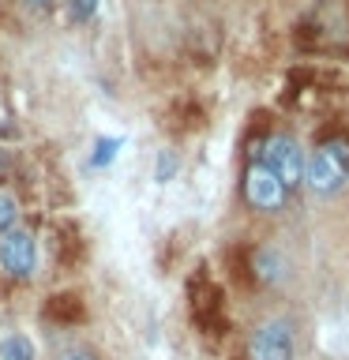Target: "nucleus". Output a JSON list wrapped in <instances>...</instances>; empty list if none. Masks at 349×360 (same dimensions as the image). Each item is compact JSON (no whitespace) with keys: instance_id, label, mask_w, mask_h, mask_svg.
Wrapping results in <instances>:
<instances>
[{"instance_id":"obj_12","label":"nucleus","mask_w":349,"mask_h":360,"mask_svg":"<svg viewBox=\"0 0 349 360\" xmlns=\"http://www.w3.org/2000/svg\"><path fill=\"white\" fill-rule=\"evenodd\" d=\"M56 360H101V356L94 353V349H87V345H75V349H64Z\"/></svg>"},{"instance_id":"obj_6","label":"nucleus","mask_w":349,"mask_h":360,"mask_svg":"<svg viewBox=\"0 0 349 360\" xmlns=\"http://www.w3.org/2000/svg\"><path fill=\"white\" fill-rule=\"evenodd\" d=\"M0 360H38V345L30 342V334L8 330L0 338Z\"/></svg>"},{"instance_id":"obj_3","label":"nucleus","mask_w":349,"mask_h":360,"mask_svg":"<svg viewBox=\"0 0 349 360\" xmlns=\"http://www.w3.org/2000/svg\"><path fill=\"white\" fill-rule=\"evenodd\" d=\"M297 326L286 315L263 319L248 334V360H297Z\"/></svg>"},{"instance_id":"obj_4","label":"nucleus","mask_w":349,"mask_h":360,"mask_svg":"<svg viewBox=\"0 0 349 360\" xmlns=\"http://www.w3.org/2000/svg\"><path fill=\"white\" fill-rule=\"evenodd\" d=\"M0 274L11 281H34L38 278V236L30 229H15L0 233Z\"/></svg>"},{"instance_id":"obj_11","label":"nucleus","mask_w":349,"mask_h":360,"mask_svg":"<svg viewBox=\"0 0 349 360\" xmlns=\"http://www.w3.org/2000/svg\"><path fill=\"white\" fill-rule=\"evenodd\" d=\"M15 225H19V199L8 188H0V233L15 229Z\"/></svg>"},{"instance_id":"obj_5","label":"nucleus","mask_w":349,"mask_h":360,"mask_svg":"<svg viewBox=\"0 0 349 360\" xmlns=\"http://www.w3.org/2000/svg\"><path fill=\"white\" fill-rule=\"evenodd\" d=\"M289 195H293V191L281 184V180L270 173L263 162H255V158L248 162V169H244V202H248L252 210H259V214H278V210H286Z\"/></svg>"},{"instance_id":"obj_1","label":"nucleus","mask_w":349,"mask_h":360,"mask_svg":"<svg viewBox=\"0 0 349 360\" xmlns=\"http://www.w3.org/2000/svg\"><path fill=\"white\" fill-rule=\"evenodd\" d=\"M345 184H349V135H331L304 162V188L319 199H331Z\"/></svg>"},{"instance_id":"obj_8","label":"nucleus","mask_w":349,"mask_h":360,"mask_svg":"<svg viewBox=\"0 0 349 360\" xmlns=\"http://www.w3.org/2000/svg\"><path fill=\"white\" fill-rule=\"evenodd\" d=\"M255 274H259V281H278L281 278V255L274 248H259L255 252Z\"/></svg>"},{"instance_id":"obj_13","label":"nucleus","mask_w":349,"mask_h":360,"mask_svg":"<svg viewBox=\"0 0 349 360\" xmlns=\"http://www.w3.org/2000/svg\"><path fill=\"white\" fill-rule=\"evenodd\" d=\"M61 0H23V8L27 11H34V15H45V11H53Z\"/></svg>"},{"instance_id":"obj_7","label":"nucleus","mask_w":349,"mask_h":360,"mask_svg":"<svg viewBox=\"0 0 349 360\" xmlns=\"http://www.w3.org/2000/svg\"><path fill=\"white\" fill-rule=\"evenodd\" d=\"M120 150H124V139H117V135H98L94 150H90V169H106Z\"/></svg>"},{"instance_id":"obj_9","label":"nucleus","mask_w":349,"mask_h":360,"mask_svg":"<svg viewBox=\"0 0 349 360\" xmlns=\"http://www.w3.org/2000/svg\"><path fill=\"white\" fill-rule=\"evenodd\" d=\"M101 0H64V15L68 22H75V27H83V22H90L98 15Z\"/></svg>"},{"instance_id":"obj_10","label":"nucleus","mask_w":349,"mask_h":360,"mask_svg":"<svg viewBox=\"0 0 349 360\" xmlns=\"http://www.w3.org/2000/svg\"><path fill=\"white\" fill-rule=\"evenodd\" d=\"M177 173H180V158L169 150V146H162L158 158H154V180H158V184H169Z\"/></svg>"},{"instance_id":"obj_2","label":"nucleus","mask_w":349,"mask_h":360,"mask_svg":"<svg viewBox=\"0 0 349 360\" xmlns=\"http://www.w3.org/2000/svg\"><path fill=\"white\" fill-rule=\"evenodd\" d=\"M255 162H263L289 191H297L304 184V162H308V154H304V146L286 131L270 135L263 143V150H255Z\"/></svg>"}]
</instances>
